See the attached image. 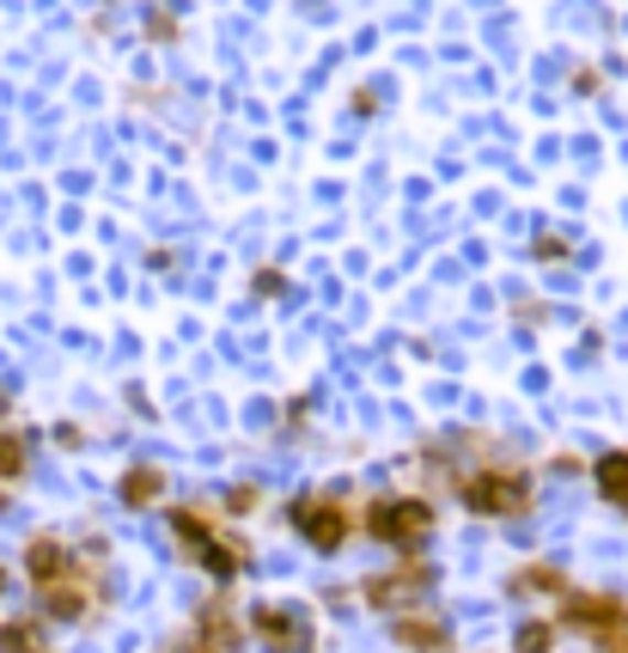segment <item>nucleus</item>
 Listing matches in <instances>:
<instances>
[{"label":"nucleus","mask_w":628,"mask_h":653,"mask_svg":"<svg viewBox=\"0 0 628 653\" xmlns=\"http://www.w3.org/2000/svg\"><path fill=\"white\" fill-rule=\"evenodd\" d=\"M421 587H427V568L403 563V568H397V575L372 580V587H367V599H372V604H385V611H397V604H403V599H415Z\"/></svg>","instance_id":"obj_7"},{"label":"nucleus","mask_w":628,"mask_h":653,"mask_svg":"<svg viewBox=\"0 0 628 653\" xmlns=\"http://www.w3.org/2000/svg\"><path fill=\"white\" fill-rule=\"evenodd\" d=\"M25 575L37 580V587H55V580L74 575V549H67L62 537H31V549H25Z\"/></svg>","instance_id":"obj_6"},{"label":"nucleus","mask_w":628,"mask_h":653,"mask_svg":"<svg viewBox=\"0 0 628 653\" xmlns=\"http://www.w3.org/2000/svg\"><path fill=\"white\" fill-rule=\"evenodd\" d=\"M0 592H7V568H0Z\"/></svg>","instance_id":"obj_17"},{"label":"nucleus","mask_w":628,"mask_h":653,"mask_svg":"<svg viewBox=\"0 0 628 653\" xmlns=\"http://www.w3.org/2000/svg\"><path fill=\"white\" fill-rule=\"evenodd\" d=\"M567 623L598 635V641H616L628 629V604L610 599V592H574V599H567Z\"/></svg>","instance_id":"obj_5"},{"label":"nucleus","mask_w":628,"mask_h":653,"mask_svg":"<svg viewBox=\"0 0 628 653\" xmlns=\"http://www.w3.org/2000/svg\"><path fill=\"white\" fill-rule=\"evenodd\" d=\"M37 599H43V617H55V623L86 617V587H79V575L55 580V587H37Z\"/></svg>","instance_id":"obj_8"},{"label":"nucleus","mask_w":628,"mask_h":653,"mask_svg":"<svg viewBox=\"0 0 628 653\" xmlns=\"http://www.w3.org/2000/svg\"><path fill=\"white\" fill-rule=\"evenodd\" d=\"M598 489H604V501L628 507V452H604L598 458Z\"/></svg>","instance_id":"obj_11"},{"label":"nucleus","mask_w":628,"mask_h":653,"mask_svg":"<svg viewBox=\"0 0 628 653\" xmlns=\"http://www.w3.org/2000/svg\"><path fill=\"white\" fill-rule=\"evenodd\" d=\"M122 501H129V507H147V501H159V471H129L122 477Z\"/></svg>","instance_id":"obj_13"},{"label":"nucleus","mask_w":628,"mask_h":653,"mask_svg":"<svg viewBox=\"0 0 628 653\" xmlns=\"http://www.w3.org/2000/svg\"><path fill=\"white\" fill-rule=\"evenodd\" d=\"M19 477H25V440L0 433V483H19Z\"/></svg>","instance_id":"obj_14"},{"label":"nucleus","mask_w":628,"mask_h":653,"mask_svg":"<svg viewBox=\"0 0 628 653\" xmlns=\"http://www.w3.org/2000/svg\"><path fill=\"white\" fill-rule=\"evenodd\" d=\"M397 641H403V647H415V653H445L452 647V635H445V623L440 617H397Z\"/></svg>","instance_id":"obj_9"},{"label":"nucleus","mask_w":628,"mask_h":653,"mask_svg":"<svg viewBox=\"0 0 628 653\" xmlns=\"http://www.w3.org/2000/svg\"><path fill=\"white\" fill-rule=\"evenodd\" d=\"M171 532L184 537V544H190V556H196V549H202V544H208V537H214V525H208V513L184 507V513H177V520H171Z\"/></svg>","instance_id":"obj_12"},{"label":"nucleus","mask_w":628,"mask_h":653,"mask_svg":"<svg viewBox=\"0 0 628 653\" xmlns=\"http://www.w3.org/2000/svg\"><path fill=\"white\" fill-rule=\"evenodd\" d=\"M512 647H519V653H555V629L550 623H524Z\"/></svg>","instance_id":"obj_16"},{"label":"nucleus","mask_w":628,"mask_h":653,"mask_svg":"<svg viewBox=\"0 0 628 653\" xmlns=\"http://www.w3.org/2000/svg\"><path fill=\"white\" fill-rule=\"evenodd\" d=\"M250 629L262 635L269 653H312V623H305V611H293V604H257V611H250Z\"/></svg>","instance_id":"obj_4"},{"label":"nucleus","mask_w":628,"mask_h":653,"mask_svg":"<svg viewBox=\"0 0 628 653\" xmlns=\"http://www.w3.org/2000/svg\"><path fill=\"white\" fill-rule=\"evenodd\" d=\"M293 525H300V537L312 549H342V544H348V507H342V501H329V495L293 501Z\"/></svg>","instance_id":"obj_3"},{"label":"nucleus","mask_w":628,"mask_h":653,"mask_svg":"<svg viewBox=\"0 0 628 653\" xmlns=\"http://www.w3.org/2000/svg\"><path fill=\"white\" fill-rule=\"evenodd\" d=\"M512 587H519V592H562L567 580L555 575V568H543V563H537V568H524V575L512 580Z\"/></svg>","instance_id":"obj_15"},{"label":"nucleus","mask_w":628,"mask_h":653,"mask_svg":"<svg viewBox=\"0 0 628 653\" xmlns=\"http://www.w3.org/2000/svg\"><path fill=\"white\" fill-rule=\"evenodd\" d=\"M464 507L470 513H488V520H507V513H519L524 501H531V483H524L519 471H476L464 477Z\"/></svg>","instance_id":"obj_2"},{"label":"nucleus","mask_w":628,"mask_h":653,"mask_svg":"<svg viewBox=\"0 0 628 653\" xmlns=\"http://www.w3.org/2000/svg\"><path fill=\"white\" fill-rule=\"evenodd\" d=\"M196 563L208 568L214 580H232V575H245V544H232V537H220V532H214L208 544L196 549Z\"/></svg>","instance_id":"obj_10"},{"label":"nucleus","mask_w":628,"mask_h":653,"mask_svg":"<svg viewBox=\"0 0 628 653\" xmlns=\"http://www.w3.org/2000/svg\"><path fill=\"white\" fill-rule=\"evenodd\" d=\"M367 532L379 537V544H391V549H415L421 537L433 532V507H427V501H415V495H403V501H372Z\"/></svg>","instance_id":"obj_1"}]
</instances>
